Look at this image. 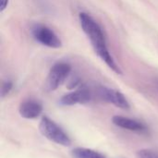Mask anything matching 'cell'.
<instances>
[{
  "mask_svg": "<svg viewBox=\"0 0 158 158\" xmlns=\"http://www.w3.org/2000/svg\"><path fill=\"white\" fill-rule=\"evenodd\" d=\"M81 26L83 31L91 40V43L94 48L95 53L98 56L105 61V63L116 73L122 74L119 67L117 65L112 56L110 55L106 42V37L100 25L87 13L81 12L79 16Z\"/></svg>",
  "mask_w": 158,
  "mask_h": 158,
  "instance_id": "1",
  "label": "cell"
},
{
  "mask_svg": "<svg viewBox=\"0 0 158 158\" xmlns=\"http://www.w3.org/2000/svg\"><path fill=\"white\" fill-rule=\"evenodd\" d=\"M39 130L43 136L53 143L63 146H69L71 143L70 139L61 130V128L47 117H44L42 118L39 125Z\"/></svg>",
  "mask_w": 158,
  "mask_h": 158,
  "instance_id": "2",
  "label": "cell"
},
{
  "mask_svg": "<svg viewBox=\"0 0 158 158\" xmlns=\"http://www.w3.org/2000/svg\"><path fill=\"white\" fill-rule=\"evenodd\" d=\"M71 71V67L66 62L56 63L49 71L46 80V88L48 91L56 90L69 77Z\"/></svg>",
  "mask_w": 158,
  "mask_h": 158,
  "instance_id": "3",
  "label": "cell"
},
{
  "mask_svg": "<svg viewBox=\"0 0 158 158\" xmlns=\"http://www.w3.org/2000/svg\"><path fill=\"white\" fill-rule=\"evenodd\" d=\"M31 33L37 42L45 46L51 48H59L62 46V42L59 37L46 26L35 25L31 29Z\"/></svg>",
  "mask_w": 158,
  "mask_h": 158,
  "instance_id": "4",
  "label": "cell"
},
{
  "mask_svg": "<svg viewBox=\"0 0 158 158\" xmlns=\"http://www.w3.org/2000/svg\"><path fill=\"white\" fill-rule=\"evenodd\" d=\"M99 95L103 100L108 103H111L119 108H122V109L130 108V104L127 101L126 97L118 91H116L110 88L101 87L99 89Z\"/></svg>",
  "mask_w": 158,
  "mask_h": 158,
  "instance_id": "5",
  "label": "cell"
},
{
  "mask_svg": "<svg viewBox=\"0 0 158 158\" xmlns=\"http://www.w3.org/2000/svg\"><path fill=\"white\" fill-rule=\"evenodd\" d=\"M91 99H92L91 93L87 89L81 88L64 95L60 99V104L63 106H74L78 104L89 103Z\"/></svg>",
  "mask_w": 158,
  "mask_h": 158,
  "instance_id": "6",
  "label": "cell"
},
{
  "mask_svg": "<svg viewBox=\"0 0 158 158\" xmlns=\"http://www.w3.org/2000/svg\"><path fill=\"white\" fill-rule=\"evenodd\" d=\"M43 107L40 103L33 101V100H28L23 102L19 106V115L27 119H33L38 118L42 113Z\"/></svg>",
  "mask_w": 158,
  "mask_h": 158,
  "instance_id": "7",
  "label": "cell"
},
{
  "mask_svg": "<svg viewBox=\"0 0 158 158\" xmlns=\"http://www.w3.org/2000/svg\"><path fill=\"white\" fill-rule=\"evenodd\" d=\"M112 122L119 128L132 131H142L145 130V126L143 123H141L137 120L129 118L121 117V116L113 117Z\"/></svg>",
  "mask_w": 158,
  "mask_h": 158,
  "instance_id": "8",
  "label": "cell"
},
{
  "mask_svg": "<svg viewBox=\"0 0 158 158\" xmlns=\"http://www.w3.org/2000/svg\"><path fill=\"white\" fill-rule=\"evenodd\" d=\"M72 158H106L102 154L87 149V148H75L71 151Z\"/></svg>",
  "mask_w": 158,
  "mask_h": 158,
  "instance_id": "9",
  "label": "cell"
},
{
  "mask_svg": "<svg viewBox=\"0 0 158 158\" xmlns=\"http://www.w3.org/2000/svg\"><path fill=\"white\" fill-rule=\"evenodd\" d=\"M136 158H158V152L150 149H143L136 153Z\"/></svg>",
  "mask_w": 158,
  "mask_h": 158,
  "instance_id": "10",
  "label": "cell"
},
{
  "mask_svg": "<svg viewBox=\"0 0 158 158\" xmlns=\"http://www.w3.org/2000/svg\"><path fill=\"white\" fill-rule=\"evenodd\" d=\"M11 89H12V82L11 81H5L1 87V96L5 97L6 94H8V93L11 91Z\"/></svg>",
  "mask_w": 158,
  "mask_h": 158,
  "instance_id": "11",
  "label": "cell"
},
{
  "mask_svg": "<svg viewBox=\"0 0 158 158\" xmlns=\"http://www.w3.org/2000/svg\"><path fill=\"white\" fill-rule=\"evenodd\" d=\"M8 5V0H1V8L0 10L3 11Z\"/></svg>",
  "mask_w": 158,
  "mask_h": 158,
  "instance_id": "12",
  "label": "cell"
}]
</instances>
